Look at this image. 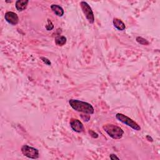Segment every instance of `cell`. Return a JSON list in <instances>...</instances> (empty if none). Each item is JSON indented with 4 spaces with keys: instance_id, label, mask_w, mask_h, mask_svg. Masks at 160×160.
<instances>
[{
    "instance_id": "obj_7",
    "label": "cell",
    "mask_w": 160,
    "mask_h": 160,
    "mask_svg": "<svg viewBox=\"0 0 160 160\" xmlns=\"http://www.w3.org/2000/svg\"><path fill=\"white\" fill-rule=\"evenodd\" d=\"M5 18L8 23L12 25H16L19 22V18L17 14L12 11H8L6 13Z\"/></svg>"
},
{
    "instance_id": "obj_4",
    "label": "cell",
    "mask_w": 160,
    "mask_h": 160,
    "mask_svg": "<svg viewBox=\"0 0 160 160\" xmlns=\"http://www.w3.org/2000/svg\"><path fill=\"white\" fill-rule=\"evenodd\" d=\"M80 6L85 17L86 18V19L88 20L89 23L91 24L94 23L95 17L91 6L89 5L88 3L85 2H81L80 3Z\"/></svg>"
},
{
    "instance_id": "obj_13",
    "label": "cell",
    "mask_w": 160,
    "mask_h": 160,
    "mask_svg": "<svg viewBox=\"0 0 160 160\" xmlns=\"http://www.w3.org/2000/svg\"><path fill=\"white\" fill-rule=\"evenodd\" d=\"M53 28H54V25H53V23L51 22V21L49 19H48V24L46 26V29L48 31H51L52 30Z\"/></svg>"
},
{
    "instance_id": "obj_2",
    "label": "cell",
    "mask_w": 160,
    "mask_h": 160,
    "mask_svg": "<svg viewBox=\"0 0 160 160\" xmlns=\"http://www.w3.org/2000/svg\"><path fill=\"white\" fill-rule=\"evenodd\" d=\"M103 128L106 133L114 139H121L124 135V131L120 127L113 124H105L103 127Z\"/></svg>"
},
{
    "instance_id": "obj_10",
    "label": "cell",
    "mask_w": 160,
    "mask_h": 160,
    "mask_svg": "<svg viewBox=\"0 0 160 160\" xmlns=\"http://www.w3.org/2000/svg\"><path fill=\"white\" fill-rule=\"evenodd\" d=\"M114 26L119 31H123L126 29V26L124 23L118 18H114L113 20Z\"/></svg>"
},
{
    "instance_id": "obj_1",
    "label": "cell",
    "mask_w": 160,
    "mask_h": 160,
    "mask_svg": "<svg viewBox=\"0 0 160 160\" xmlns=\"http://www.w3.org/2000/svg\"><path fill=\"white\" fill-rule=\"evenodd\" d=\"M69 104L71 107L78 112L83 113L87 115H93L95 113V109L93 106L87 102L70 99L69 100Z\"/></svg>"
},
{
    "instance_id": "obj_11",
    "label": "cell",
    "mask_w": 160,
    "mask_h": 160,
    "mask_svg": "<svg viewBox=\"0 0 160 160\" xmlns=\"http://www.w3.org/2000/svg\"><path fill=\"white\" fill-rule=\"evenodd\" d=\"M67 39L65 37L61 36V37H58L56 38L55 40V43L58 46H63L66 43Z\"/></svg>"
},
{
    "instance_id": "obj_3",
    "label": "cell",
    "mask_w": 160,
    "mask_h": 160,
    "mask_svg": "<svg viewBox=\"0 0 160 160\" xmlns=\"http://www.w3.org/2000/svg\"><path fill=\"white\" fill-rule=\"evenodd\" d=\"M116 118L120 122L126 124L128 127H130L132 129L136 131H141V127L138 125V124L127 116L121 113H117L116 115Z\"/></svg>"
},
{
    "instance_id": "obj_5",
    "label": "cell",
    "mask_w": 160,
    "mask_h": 160,
    "mask_svg": "<svg viewBox=\"0 0 160 160\" xmlns=\"http://www.w3.org/2000/svg\"><path fill=\"white\" fill-rule=\"evenodd\" d=\"M21 152L23 155L30 159H38L40 156L38 149L28 145H23L21 148Z\"/></svg>"
},
{
    "instance_id": "obj_8",
    "label": "cell",
    "mask_w": 160,
    "mask_h": 160,
    "mask_svg": "<svg viewBox=\"0 0 160 160\" xmlns=\"http://www.w3.org/2000/svg\"><path fill=\"white\" fill-rule=\"evenodd\" d=\"M28 3V0H18L15 4L16 8L18 11H23L26 9Z\"/></svg>"
},
{
    "instance_id": "obj_15",
    "label": "cell",
    "mask_w": 160,
    "mask_h": 160,
    "mask_svg": "<svg viewBox=\"0 0 160 160\" xmlns=\"http://www.w3.org/2000/svg\"><path fill=\"white\" fill-rule=\"evenodd\" d=\"M88 133H89V134L90 135V136L92 137H93L94 138H98V136H99V135L96 133H95L94 131H93V130H89Z\"/></svg>"
},
{
    "instance_id": "obj_16",
    "label": "cell",
    "mask_w": 160,
    "mask_h": 160,
    "mask_svg": "<svg viewBox=\"0 0 160 160\" xmlns=\"http://www.w3.org/2000/svg\"><path fill=\"white\" fill-rule=\"evenodd\" d=\"M110 158L111 159H113V160H114V159H119V158L115 154H111L110 155Z\"/></svg>"
},
{
    "instance_id": "obj_14",
    "label": "cell",
    "mask_w": 160,
    "mask_h": 160,
    "mask_svg": "<svg viewBox=\"0 0 160 160\" xmlns=\"http://www.w3.org/2000/svg\"><path fill=\"white\" fill-rule=\"evenodd\" d=\"M40 58H41V60L43 61V62L44 63H45L46 64H47L48 66H51V63L50 60H48V58H45V57H41Z\"/></svg>"
},
{
    "instance_id": "obj_12",
    "label": "cell",
    "mask_w": 160,
    "mask_h": 160,
    "mask_svg": "<svg viewBox=\"0 0 160 160\" xmlns=\"http://www.w3.org/2000/svg\"><path fill=\"white\" fill-rule=\"evenodd\" d=\"M136 40L139 44L142 45H148L150 44V42L148 40H146V39L143 38V37H138L136 38Z\"/></svg>"
},
{
    "instance_id": "obj_9",
    "label": "cell",
    "mask_w": 160,
    "mask_h": 160,
    "mask_svg": "<svg viewBox=\"0 0 160 160\" xmlns=\"http://www.w3.org/2000/svg\"><path fill=\"white\" fill-rule=\"evenodd\" d=\"M51 9L53 13L59 17H61L64 14V10L60 5H51Z\"/></svg>"
},
{
    "instance_id": "obj_6",
    "label": "cell",
    "mask_w": 160,
    "mask_h": 160,
    "mask_svg": "<svg viewBox=\"0 0 160 160\" xmlns=\"http://www.w3.org/2000/svg\"><path fill=\"white\" fill-rule=\"evenodd\" d=\"M70 127L72 128V129L78 133H80L83 131L84 130V126L83 123L78 119H74L72 118L70 120L69 122Z\"/></svg>"
},
{
    "instance_id": "obj_17",
    "label": "cell",
    "mask_w": 160,
    "mask_h": 160,
    "mask_svg": "<svg viewBox=\"0 0 160 160\" xmlns=\"http://www.w3.org/2000/svg\"><path fill=\"white\" fill-rule=\"evenodd\" d=\"M146 139H147V140H148L149 141H151V142H153V138H152L151 136H150L149 135L146 136Z\"/></svg>"
}]
</instances>
